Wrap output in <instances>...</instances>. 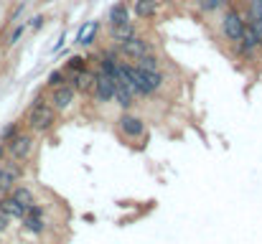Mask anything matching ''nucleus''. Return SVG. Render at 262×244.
<instances>
[{
	"mask_svg": "<svg viewBox=\"0 0 262 244\" xmlns=\"http://www.w3.org/2000/svg\"><path fill=\"white\" fill-rule=\"evenodd\" d=\"M26 122H28L31 132H49V130L54 127V122H56V109H54L43 97H38V99L31 104V109H28V115H26Z\"/></svg>",
	"mask_w": 262,
	"mask_h": 244,
	"instance_id": "f257e3e1",
	"label": "nucleus"
},
{
	"mask_svg": "<svg viewBox=\"0 0 262 244\" xmlns=\"http://www.w3.org/2000/svg\"><path fill=\"white\" fill-rule=\"evenodd\" d=\"M33 150V138L26 132H18L10 143H5V153L10 156V161H26Z\"/></svg>",
	"mask_w": 262,
	"mask_h": 244,
	"instance_id": "f03ea898",
	"label": "nucleus"
},
{
	"mask_svg": "<svg viewBox=\"0 0 262 244\" xmlns=\"http://www.w3.org/2000/svg\"><path fill=\"white\" fill-rule=\"evenodd\" d=\"M23 168L18 161H0V196L10 193V188L18 183Z\"/></svg>",
	"mask_w": 262,
	"mask_h": 244,
	"instance_id": "7ed1b4c3",
	"label": "nucleus"
},
{
	"mask_svg": "<svg viewBox=\"0 0 262 244\" xmlns=\"http://www.w3.org/2000/svg\"><path fill=\"white\" fill-rule=\"evenodd\" d=\"M245 28H247V23L242 20V15L237 13V10H227V15H224V20H222V31H224V36L229 38V41H239L242 36H245Z\"/></svg>",
	"mask_w": 262,
	"mask_h": 244,
	"instance_id": "20e7f679",
	"label": "nucleus"
},
{
	"mask_svg": "<svg viewBox=\"0 0 262 244\" xmlns=\"http://www.w3.org/2000/svg\"><path fill=\"white\" fill-rule=\"evenodd\" d=\"M92 92H94V99L97 102H110L112 94H115V77H110L104 72H97L94 74V84H92Z\"/></svg>",
	"mask_w": 262,
	"mask_h": 244,
	"instance_id": "39448f33",
	"label": "nucleus"
},
{
	"mask_svg": "<svg viewBox=\"0 0 262 244\" xmlns=\"http://www.w3.org/2000/svg\"><path fill=\"white\" fill-rule=\"evenodd\" d=\"M120 51L127 56V59H133V61H138L140 56H145V54H150V46H148V41L145 38H140V36H133L130 41H125V43H120Z\"/></svg>",
	"mask_w": 262,
	"mask_h": 244,
	"instance_id": "423d86ee",
	"label": "nucleus"
},
{
	"mask_svg": "<svg viewBox=\"0 0 262 244\" xmlns=\"http://www.w3.org/2000/svg\"><path fill=\"white\" fill-rule=\"evenodd\" d=\"M74 97H77L74 86L61 84V86H56V89H54V94H51V102H49V104H51L56 112H61V109H67V107L74 102Z\"/></svg>",
	"mask_w": 262,
	"mask_h": 244,
	"instance_id": "0eeeda50",
	"label": "nucleus"
},
{
	"mask_svg": "<svg viewBox=\"0 0 262 244\" xmlns=\"http://www.w3.org/2000/svg\"><path fill=\"white\" fill-rule=\"evenodd\" d=\"M43 227H46V221H43L41 206H28V211H26V216H23V229L31 232V234H41Z\"/></svg>",
	"mask_w": 262,
	"mask_h": 244,
	"instance_id": "6e6552de",
	"label": "nucleus"
},
{
	"mask_svg": "<svg viewBox=\"0 0 262 244\" xmlns=\"http://www.w3.org/2000/svg\"><path fill=\"white\" fill-rule=\"evenodd\" d=\"M117 125H120V132L127 135V138H140L143 135V120L135 117V115H122Z\"/></svg>",
	"mask_w": 262,
	"mask_h": 244,
	"instance_id": "1a4fd4ad",
	"label": "nucleus"
},
{
	"mask_svg": "<svg viewBox=\"0 0 262 244\" xmlns=\"http://www.w3.org/2000/svg\"><path fill=\"white\" fill-rule=\"evenodd\" d=\"M0 211H3L5 216H10V219H23L28 209H26V206H20L10 193H5V196L0 198Z\"/></svg>",
	"mask_w": 262,
	"mask_h": 244,
	"instance_id": "9d476101",
	"label": "nucleus"
},
{
	"mask_svg": "<svg viewBox=\"0 0 262 244\" xmlns=\"http://www.w3.org/2000/svg\"><path fill=\"white\" fill-rule=\"evenodd\" d=\"M135 36V26L133 23H122V26H112L110 28V38L120 46V43H125V41H130Z\"/></svg>",
	"mask_w": 262,
	"mask_h": 244,
	"instance_id": "9b49d317",
	"label": "nucleus"
},
{
	"mask_svg": "<svg viewBox=\"0 0 262 244\" xmlns=\"http://www.w3.org/2000/svg\"><path fill=\"white\" fill-rule=\"evenodd\" d=\"M133 92H130V86L125 84V81H120V79H115V94H112V99L120 104V107H130L133 104Z\"/></svg>",
	"mask_w": 262,
	"mask_h": 244,
	"instance_id": "f8f14e48",
	"label": "nucleus"
},
{
	"mask_svg": "<svg viewBox=\"0 0 262 244\" xmlns=\"http://www.w3.org/2000/svg\"><path fill=\"white\" fill-rule=\"evenodd\" d=\"M133 8L138 18H153L158 13V0H135Z\"/></svg>",
	"mask_w": 262,
	"mask_h": 244,
	"instance_id": "ddd939ff",
	"label": "nucleus"
},
{
	"mask_svg": "<svg viewBox=\"0 0 262 244\" xmlns=\"http://www.w3.org/2000/svg\"><path fill=\"white\" fill-rule=\"evenodd\" d=\"M122 23H130V10L125 3H117L110 10V26H122Z\"/></svg>",
	"mask_w": 262,
	"mask_h": 244,
	"instance_id": "4468645a",
	"label": "nucleus"
},
{
	"mask_svg": "<svg viewBox=\"0 0 262 244\" xmlns=\"http://www.w3.org/2000/svg\"><path fill=\"white\" fill-rule=\"evenodd\" d=\"M74 84H72V86H74V92H89V89H92V84H94V74H92V72H87V69H82V72H77V74H74Z\"/></svg>",
	"mask_w": 262,
	"mask_h": 244,
	"instance_id": "2eb2a0df",
	"label": "nucleus"
},
{
	"mask_svg": "<svg viewBox=\"0 0 262 244\" xmlns=\"http://www.w3.org/2000/svg\"><path fill=\"white\" fill-rule=\"evenodd\" d=\"M97 31H99V23H97V20H89V23H84V26H82V31H79V36H77V43L89 46V43L94 41Z\"/></svg>",
	"mask_w": 262,
	"mask_h": 244,
	"instance_id": "dca6fc26",
	"label": "nucleus"
},
{
	"mask_svg": "<svg viewBox=\"0 0 262 244\" xmlns=\"http://www.w3.org/2000/svg\"><path fill=\"white\" fill-rule=\"evenodd\" d=\"M10 196H13L20 206H26V209L33 206V193H31L28 188H23V186H13V188H10Z\"/></svg>",
	"mask_w": 262,
	"mask_h": 244,
	"instance_id": "f3484780",
	"label": "nucleus"
},
{
	"mask_svg": "<svg viewBox=\"0 0 262 244\" xmlns=\"http://www.w3.org/2000/svg\"><path fill=\"white\" fill-rule=\"evenodd\" d=\"M135 66L143 69V72H161V61H158V56H153V54L140 56V59L135 61Z\"/></svg>",
	"mask_w": 262,
	"mask_h": 244,
	"instance_id": "a211bd4d",
	"label": "nucleus"
},
{
	"mask_svg": "<svg viewBox=\"0 0 262 244\" xmlns=\"http://www.w3.org/2000/svg\"><path fill=\"white\" fill-rule=\"evenodd\" d=\"M250 23H262V0L250 3Z\"/></svg>",
	"mask_w": 262,
	"mask_h": 244,
	"instance_id": "6ab92c4d",
	"label": "nucleus"
},
{
	"mask_svg": "<svg viewBox=\"0 0 262 244\" xmlns=\"http://www.w3.org/2000/svg\"><path fill=\"white\" fill-rule=\"evenodd\" d=\"M18 132H20V125H18V122L8 125V127L3 130V135H0V143H10V140H13V138H15Z\"/></svg>",
	"mask_w": 262,
	"mask_h": 244,
	"instance_id": "aec40b11",
	"label": "nucleus"
},
{
	"mask_svg": "<svg viewBox=\"0 0 262 244\" xmlns=\"http://www.w3.org/2000/svg\"><path fill=\"white\" fill-rule=\"evenodd\" d=\"M82 69H84V59H82V56H72L69 64H67V72H69V74H77V72H82Z\"/></svg>",
	"mask_w": 262,
	"mask_h": 244,
	"instance_id": "412c9836",
	"label": "nucleus"
},
{
	"mask_svg": "<svg viewBox=\"0 0 262 244\" xmlns=\"http://www.w3.org/2000/svg\"><path fill=\"white\" fill-rule=\"evenodd\" d=\"M199 5H201V10H219V8H224V0H199Z\"/></svg>",
	"mask_w": 262,
	"mask_h": 244,
	"instance_id": "4be33fe9",
	"label": "nucleus"
},
{
	"mask_svg": "<svg viewBox=\"0 0 262 244\" xmlns=\"http://www.w3.org/2000/svg\"><path fill=\"white\" fill-rule=\"evenodd\" d=\"M64 84V72H51L49 74V86L51 89H56V86H61Z\"/></svg>",
	"mask_w": 262,
	"mask_h": 244,
	"instance_id": "5701e85b",
	"label": "nucleus"
},
{
	"mask_svg": "<svg viewBox=\"0 0 262 244\" xmlns=\"http://www.w3.org/2000/svg\"><path fill=\"white\" fill-rule=\"evenodd\" d=\"M23 36V26H15L13 31H10V36H8V46H13V43H18V38Z\"/></svg>",
	"mask_w": 262,
	"mask_h": 244,
	"instance_id": "b1692460",
	"label": "nucleus"
},
{
	"mask_svg": "<svg viewBox=\"0 0 262 244\" xmlns=\"http://www.w3.org/2000/svg\"><path fill=\"white\" fill-rule=\"evenodd\" d=\"M252 26V33H255V43L262 46V23H250Z\"/></svg>",
	"mask_w": 262,
	"mask_h": 244,
	"instance_id": "393cba45",
	"label": "nucleus"
},
{
	"mask_svg": "<svg viewBox=\"0 0 262 244\" xmlns=\"http://www.w3.org/2000/svg\"><path fill=\"white\" fill-rule=\"evenodd\" d=\"M33 31H38L41 26H43V15H36V18H31V23H28Z\"/></svg>",
	"mask_w": 262,
	"mask_h": 244,
	"instance_id": "a878e982",
	"label": "nucleus"
},
{
	"mask_svg": "<svg viewBox=\"0 0 262 244\" xmlns=\"http://www.w3.org/2000/svg\"><path fill=\"white\" fill-rule=\"evenodd\" d=\"M10 221H13V219H10V216H5V214H3V211H0V232H5V229H8V224H10Z\"/></svg>",
	"mask_w": 262,
	"mask_h": 244,
	"instance_id": "bb28decb",
	"label": "nucleus"
},
{
	"mask_svg": "<svg viewBox=\"0 0 262 244\" xmlns=\"http://www.w3.org/2000/svg\"><path fill=\"white\" fill-rule=\"evenodd\" d=\"M20 10H23V5H18V8H15V10H13V13H10V20H15V18H18V15H20Z\"/></svg>",
	"mask_w": 262,
	"mask_h": 244,
	"instance_id": "cd10ccee",
	"label": "nucleus"
},
{
	"mask_svg": "<svg viewBox=\"0 0 262 244\" xmlns=\"http://www.w3.org/2000/svg\"><path fill=\"white\" fill-rule=\"evenodd\" d=\"M5 158V143H0V161Z\"/></svg>",
	"mask_w": 262,
	"mask_h": 244,
	"instance_id": "c85d7f7f",
	"label": "nucleus"
},
{
	"mask_svg": "<svg viewBox=\"0 0 262 244\" xmlns=\"http://www.w3.org/2000/svg\"><path fill=\"white\" fill-rule=\"evenodd\" d=\"M163 3H176V0H163Z\"/></svg>",
	"mask_w": 262,
	"mask_h": 244,
	"instance_id": "c756f323",
	"label": "nucleus"
}]
</instances>
